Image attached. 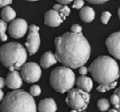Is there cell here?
Listing matches in <instances>:
<instances>
[{
	"mask_svg": "<svg viewBox=\"0 0 120 112\" xmlns=\"http://www.w3.org/2000/svg\"><path fill=\"white\" fill-rule=\"evenodd\" d=\"M55 44L56 58L66 67H81L90 58V45L81 33L66 32L57 37Z\"/></svg>",
	"mask_w": 120,
	"mask_h": 112,
	"instance_id": "6da1fadb",
	"label": "cell"
},
{
	"mask_svg": "<svg viewBox=\"0 0 120 112\" xmlns=\"http://www.w3.org/2000/svg\"><path fill=\"white\" fill-rule=\"evenodd\" d=\"M93 79L100 85H108L116 81L119 77L118 64L107 55L98 57L88 68Z\"/></svg>",
	"mask_w": 120,
	"mask_h": 112,
	"instance_id": "7a4b0ae2",
	"label": "cell"
},
{
	"mask_svg": "<svg viewBox=\"0 0 120 112\" xmlns=\"http://www.w3.org/2000/svg\"><path fill=\"white\" fill-rule=\"evenodd\" d=\"M2 112H37V106L30 93L23 90H15L3 99Z\"/></svg>",
	"mask_w": 120,
	"mask_h": 112,
	"instance_id": "3957f363",
	"label": "cell"
},
{
	"mask_svg": "<svg viewBox=\"0 0 120 112\" xmlns=\"http://www.w3.org/2000/svg\"><path fill=\"white\" fill-rule=\"evenodd\" d=\"M27 60L26 50L20 43L11 42L0 47V61L10 71L19 70Z\"/></svg>",
	"mask_w": 120,
	"mask_h": 112,
	"instance_id": "277c9868",
	"label": "cell"
},
{
	"mask_svg": "<svg viewBox=\"0 0 120 112\" xmlns=\"http://www.w3.org/2000/svg\"><path fill=\"white\" fill-rule=\"evenodd\" d=\"M75 83V76L68 67H58L51 73L50 84L52 88L60 93L71 90Z\"/></svg>",
	"mask_w": 120,
	"mask_h": 112,
	"instance_id": "5b68a950",
	"label": "cell"
},
{
	"mask_svg": "<svg viewBox=\"0 0 120 112\" xmlns=\"http://www.w3.org/2000/svg\"><path fill=\"white\" fill-rule=\"evenodd\" d=\"M90 99L89 93L80 88H74L69 91L66 98V102L73 110L83 111L87 108Z\"/></svg>",
	"mask_w": 120,
	"mask_h": 112,
	"instance_id": "8992f818",
	"label": "cell"
},
{
	"mask_svg": "<svg viewBox=\"0 0 120 112\" xmlns=\"http://www.w3.org/2000/svg\"><path fill=\"white\" fill-rule=\"evenodd\" d=\"M21 76L27 83H34L39 81L41 76L40 66L34 62L25 64L21 68Z\"/></svg>",
	"mask_w": 120,
	"mask_h": 112,
	"instance_id": "52a82bcc",
	"label": "cell"
},
{
	"mask_svg": "<svg viewBox=\"0 0 120 112\" xmlns=\"http://www.w3.org/2000/svg\"><path fill=\"white\" fill-rule=\"evenodd\" d=\"M39 27L35 25L29 26V33L26 42V46L30 55H34L38 51L40 45Z\"/></svg>",
	"mask_w": 120,
	"mask_h": 112,
	"instance_id": "ba28073f",
	"label": "cell"
},
{
	"mask_svg": "<svg viewBox=\"0 0 120 112\" xmlns=\"http://www.w3.org/2000/svg\"><path fill=\"white\" fill-rule=\"evenodd\" d=\"M28 24L23 19H14L8 27L10 35L14 38H21L26 34Z\"/></svg>",
	"mask_w": 120,
	"mask_h": 112,
	"instance_id": "9c48e42d",
	"label": "cell"
},
{
	"mask_svg": "<svg viewBox=\"0 0 120 112\" xmlns=\"http://www.w3.org/2000/svg\"><path fill=\"white\" fill-rule=\"evenodd\" d=\"M106 46L111 55L120 60V31L114 32L107 37Z\"/></svg>",
	"mask_w": 120,
	"mask_h": 112,
	"instance_id": "30bf717a",
	"label": "cell"
},
{
	"mask_svg": "<svg viewBox=\"0 0 120 112\" xmlns=\"http://www.w3.org/2000/svg\"><path fill=\"white\" fill-rule=\"evenodd\" d=\"M63 20L58 12L54 9L49 10L45 14L44 21L45 24L48 26L57 27L63 23Z\"/></svg>",
	"mask_w": 120,
	"mask_h": 112,
	"instance_id": "8fae6325",
	"label": "cell"
},
{
	"mask_svg": "<svg viewBox=\"0 0 120 112\" xmlns=\"http://www.w3.org/2000/svg\"><path fill=\"white\" fill-rule=\"evenodd\" d=\"M5 85L11 89L18 90L22 85V80L20 74L15 70L8 73L5 79Z\"/></svg>",
	"mask_w": 120,
	"mask_h": 112,
	"instance_id": "7c38bea8",
	"label": "cell"
},
{
	"mask_svg": "<svg viewBox=\"0 0 120 112\" xmlns=\"http://www.w3.org/2000/svg\"><path fill=\"white\" fill-rule=\"evenodd\" d=\"M39 112H56L57 105L52 98H47L41 100L38 105Z\"/></svg>",
	"mask_w": 120,
	"mask_h": 112,
	"instance_id": "4fadbf2b",
	"label": "cell"
},
{
	"mask_svg": "<svg viewBox=\"0 0 120 112\" xmlns=\"http://www.w3.org/2000/svg\"><path fill=\"white\" fill-rule=\"evenodd\" d=\"M57 58L56 56L51 52H46L41 56L40 64V66L44 69H47L50 67L51 66L54 65L57 63Z\"/></svg>",
	"mask_w": 120,
	"mask_h": 112,
	"instance_id": "5bb4252c",
	"label": "cell"
},
{
	"mask_svg": "<svg viewBox=\"0 0 120 112\" xmlns=\"http://www.w3.org/2000/svg\"><path fill=\"white\" fill-rule=\"evenodd\" d=\"M76 85L78 88L83 90L85 92L89 93L93 88V83L90 78L85 76H81L77 79Z\"/></svg>",
	"mask_w": 120,
	"mask_h": 112,
	"instance_id": "9a60e30c",
	"label": "cell"
},
{
	"mask_svg": "<svg viewBox=\"0 0 120 112\" xmlns=\"http://www.w3.org/2000/svg\"><path fill=\"white\" fill-rule=\"evenodd\" d=\"M79 15L82 21L85 23H90L95 19V11L90 6H85L82 8L80 11Z\"/></svg>",
	"mask_w": 120,
	"mask_h": 112,
	"instance_id": "2e32d148",
	"label": "cell"
},
{
	"mask_svg": "<svg viewBox=\"0 0 120 112\" xmlns=\"http://www.w3.org/2000/svg\"><path fill=\"white\" fill-rule=\"evenodd\" d=\"M2 19L5 23L11 22V20H14L16 17L15 11L10 6H6L2 10Z\"/></svg>",
	"mask_w": 120,
	"mask_h": 112,
	"instance_id": "e0dca14e",
	"label": "cell"
},
{
	"mask_svg": "<svg viewBox=\"0 0 120 112\" xmlns=\"http://www.w3.org/2000/svg\"><path fill=\"white\" fill-rule=\"evenodd\" d=\"M110 102L115 106L116 109L120 112V87L115 90L110 97Z\"/></svg>",
	"mask_w": 120,
	"mask_h": 112,
	"instance_id": "ac0fdd59",
	"label": "cell"
},
{
	"mask_svg": "<svg viewBox=\"0 0 120 112\" xmlns=\"http://www.w3.org/2000/svg\"><path fill=\"white\" fill-rule=\"evenodd\" d=\"M97 106L101 111H106L110 108V102L107 99H101L98 101Z\"/></svg>",
	"mask_w": 120,
	"mask_h": 112,
	"instance_id": "d6986e66",
	"label": "cell"
},
{
	"mask_svg": "<svg viewBox=\"0 0 120 112\" xmlns=\"http://www.w3.org/2000/svg\"><path fill=\"white\" fill-rule=\"evenodd\" d=\"M116 85H117V81H114L113 83H111V84H108V85H100L97 88V90L98 92L105 93L106 91H109L111 89H113L114 88H116Z\"/></svg>",
	"mask_w": 120,
	"mask_h": 112,
	"instance_id": "ffe728a7",
	"label": "cell"
},
{
	"mask_svg": "<svg viewBox=\"0 0 120 112\" xmlns=\"http://www.w3.org/2000/svg\"><path fill=\"white\" fill-rule=\"evenodd\" d=\"M58 13L60 15L61 18L63 19H65L66 18H67V16H68L69 15V14H70V9H69V7L64 5V6L62 7L61 9L58 11Z\"/></svg>",
	"mask_w": 120,
	"mask_h": 112,
	"instance_id": "44dd1931",
	"label": "cell"
},
{
	"mask_svg": "<svg viewBox=\"0 0 120 112\" xmlns=\"http://www.w3.org/2000/svg\"><path fill=\"white\" fill-rule=\"evenodd\" d=\"M111 14L110 13V12L108 11H104V12H102V14H101V22L103 23V24H105L107 25V23H108L109 22V20L111 17Z\"/></svg>",
	"mask_w": 120,
	"mask_h": 112,
	"instance_id": "7402d4cb",
	"label": "cell"
},
{
	"mask_svg": "<svg viewBox=\"0 0 120 112\" xmlns=\"http://www.w3.org/2000/svg\"><path fill=\"white\" fill-rule=\"evenodd\" d=\"M41 93V89L38 85H33L30 88V94L32 97H38Z\"/></svg>",
	"mask_w": 120,
	"mask_h": 112,
	"instance_id": "603a6c76",
	"label": "cell"
},
{
	"mask_svg": "<svg viewBox=\"0 0 120 112\" xmlns=\"http://www.w3.org/2000/svg\"><path fill=\"white\" fill-rule=\"evenodd\" d=\"M84 5V0H75L72 5V8L75 9H81Z\"/></svg>",
	"mask_w": 120,
	"mask_h": 112,
	"instance_id": "cb8c5ba5",
	"label": "cell"
},
{
	"mask_svg": "<svg viewBox=\"0 0 120 112\" xmlns=\"http://www.w3.org/2000/svg\"><path fill=\"white\" fill-rule=\"evenodd\" d=\"M82 31V28L78 24H74L71 27V31L75 34H80Z\"/></svg>",
	"mask_w": 120,
	"mask_h": 112,
	"instance_id": "d4e9b609",
	"label": "cell"
},
{
	"mask_svg": "<svg viewBox=\"0 0 120 112\" xmlns=\"http://www.w3.org/2000/svg\"><path fill=\"white\" fill-rule=\"evenodd\" d=\"M6 29H7V23L4 20L0 19V35L5 33Z\"/></svg>",
	"mask_w": 120,
	"mask_h": 112,
	"instance_id": "484cf974",
	"label": "cell"
},
{
	"mask_svg": "<svg viewBox=\"0 0 120 112\" xmlns=\"http://www.w3.org/2000/svg\"><path fill=\"white\" fill-rule=\"evenodd\" d=\"M13 0H0V8H5L12 3Z\"/></svg>",
	"mask_w": 120,
	"mask_h": 112,
	"instance_id": "4316f807",
	"label": "cell"
},
{
	"mask_svg": "<svg viewBox=\"0 0 120 112\" xmlns=\"http://www.w3.org/2000/svg\"><path fill=\"white\" fill-rule=\"evenodd\" d=\"M87 2L92 4H95V5H100V4L105 3L106 2L109 1V0H86Z\"/></svg>",
	"mask_w": 120,
	"mask_h": 112,
	"instance_id": "83f0119b",
	"label": "cell"
},
{
	"mask_svg": "<svg viewBox=\"0 0 120 112\" xmlns=\"http://www.w3.org/2000/svg\"><path fill=\"white\" fill-rule=\"evenodd\" d=\"M87 72H88V69L86 67H84V66L81 67L79 69V73L81 75V76H85V75L87 73Z\"/></svg>",
	"mask_w": 120,
	"mask_h": 112,
	"instance_id": "f1b7e54d",
	"label": "cell"
},
{
	"mask_svg": "<svg viewBox=\"0 0 120 112\" xmlns=\"http://www.w3.org/2000/svg\"><path fill=\"white\" fill-rule=\"evenodd\" d=\"M57 2H60L61 5H67V4L71 3L74 0H56Z\"/></svg>",
	"mask_w": 120,
	"mask_h": 112,
	"instance_id": "f546056e",
	"label": "cell"
},
{
	"mask_svg": "<svg viewBox=\"0 0 120 112\" xmlns=\"http://www.w3.org/2000/svg\"><path fill=\"white\" fill-rule=\"evenodd\" d=\"M63 6L64 5H61V4H59V5H55L53 6V8H54V10H55V11H57V12H58L61 9Z\"/></svg>",
	"mask_w": 120,
	"mask_h": 112,
	"instance_id": "4dcf8cb0",
	"label": "cell"
},
{
	"mask_svg": "<svg viewBox=\"0 0 120 112\" xmlns=\"http://www.w3.org/2000/svg\"><path fill=\"white\" fill-rule=\"evenodd\" d=\"M5 80L2 77H0V88H4V86H5Z\"/></svg>",
	"mask_w": 120,
	"mask_h": 112,
	"instance_id": "1f68e13d",
	"label": "cell"
},
{
	"mask_svg": "<svg viewBox=\"0 0 120 112\" xmlns=\"http://www.w3.org/2000/svg\"><path fill=\"white\" fill-rule=\"evenodd\" d=\"M0 39H1L2 41H6V40H7L8 37H7V35H6L5 33H4V34H2V35H0Z\"/></svg>",
	"mask_w": 120,
	"mask_h": 112,
	"instance_id": "d6a6232c",
	"label": "cell"
},
{
	"mask_svg": "<svg viewBox=\"0 0 120 112\" xmlns=\"http://www.w3.org/2000/svg\"><path fill=\"white\" fill-rule=\"evenodd\" d=\"M3 99H4V93L2 92V90H1V88H0V102L3 100Z\"/></svg>",
	"mask_w": 120,
	"mask_h": 112,
	"instance_id": "836d02e7",
	"label": "cell"
},
{
	"mask_svg": "<svg viewBox=\"0 0 120 112\" xmlns=\"http://www.w3.org/2000/svg\"><path fill=\"white\" fill-rule=\"evenodd\" d=\"M117 14H118V16H119V18L120 19V7H119V9H118Z\"/></svg>",
	"mask_w": 120,
	"mask_h": 112,
	"instance_id": "e575fe53",
	"label": "cell"
},
{
	"mask_svg": "<svg viewBox=\"0 0 120 112\" xmlns=\"http://www.w3.org/2000/svg\"><path fill=\"white\" fill-rule=\"evenodd\" d=\"M109 112H119L117 110H116V109H111L109 111Z\"/></svg>",
	"mask_w": 120,
	"mask_h": 112,
	"instance_id": "d590c367",
	"label": "cell"
},
{
	"mask_svg": "<svg viewBox=\"0 0 120 112\" xmlns=\"http://www.w3.org/2000/svg\"><path fill=\"white\" fill-rule=\"evenodd\" d=\"M26 1H30V2H34V1H38V0H26Z\"/></svg>",
	"mask_w": 120,
	"mask_h": 112,
	"instance_id": "8d00e7d4",
	"label": "cell"
},
{
	"mask_svg": "<svg viewBox=\"0 0 120 112\" xmlns=\"http://www.w3.org/2000/svg\"><path fill=\"white\" fill-rule=\"evenodd\" d=\"M71 112H78V111H76V110H72Z\"/></svg>",
	"mask_w": 120,
	"mask_h": 112,
	"instance_id": "74e56055",
	"label": "cell"
},
{
	"mask_svg": "<svg viewBox=\"0 0 120 112\" xmlns=\"http://www.w3.org/2000/svg\"><path fill=\"white\" fill-rule=\"evenodd\" d=\"M1 110H2V105H0V111H1Z\"/></svg>",
	"mask_w": 120,
	"mask_h": 112,
	"instance_id": "f35d334b",
	"label": "cell"
},
{
	"mask_svg": "<svg viewBox=\"0 0 120 112\" xmlns=\"http://www.w3.org/2000/svg\"><path fill=\"white\" fill-rule=\"evenodd\" d=\"M79 112H84V111H79Z\"/></svg>",
	"mask_w": 120,
	"mask_h": 112,
	"instance_id": "ab89813d",
	"label": "cell"
},
{
	"mask_svg": "<svg viewBox=\"0 0 120 112\" xmlns=\"http://www.w3.org/2000/svg\"><path fill=\"white\" fill-rule=\"evenodd\" d=\"M119 77H120V72H119Z\"/></svg>",
	"mask_w": 120,
	"mask_h": 112,
	"instance_id": "60d3db41",
	"label": "cell"
}]
</instances>
